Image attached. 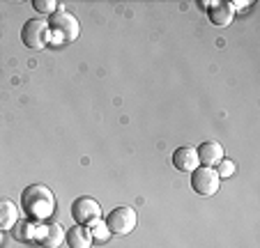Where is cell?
I'll use <instances>...</instances> for the list:
<instances>
[{"mask_svg": "<svg viewBox=\"0 0 260 248\" xmlns=\"http://www.w3.org/2000/svg\"><path fill=\"white\" fill-rule=\"evenodd\" d=\"M21 207L30 221H46L55 211V195L44 184H30L21 193Z\"/></svg>", "mask_w": 260, "mask_h": 248, "instance_id": "1", "label": "cell"}, {"mask_svg": "<svg viewBox=\"0 0 260 248\" xmlns=\"http://www.w3.org/2000/svg\"><path fill=\"white\" fill-rule=\"evenodd\" d=\"M49 30L58 44H69V42H74V39L79 37L81 25H79V19H76V16L64 12L62 5H58V12L51 14Z\"/></svg>", "mask_w": 260, "mask_h": 248, "instance_id": "2", "label": "cell"}, {"mask_svg": "<svg viewBox=\"0 0 260 248\" xmlns=\"http://www.w3.org/2000/svg\"><path fill=\"white\" fill-rule=\"evenodd\" d=\"M49 39H51L49 23L42 19H30V21H25L23 28H21V42L32 51L44 49V46L49 44Z\"/></svg>", "mask_w": 260, "mask_h": 248, "instance_id": "3", "label": "cell"}, {"mask_svg": "<svg viewBox=\"0 0 260 248\" xmlns=\"http://www.w3.org/2000/svg\"><path fill=\"white\" fill-rule=\"evenodd\" d=\"M104 223H106V228L111 234L122 237V234H129L134 228H136V211H134L132 207H115L113 211H108Z\"/></svg>", "mask_w": 260, "mask_h": 248, "instance_id": "4", "label": "cell"}, {"mask_svg": "<svg viewBox=\"0 0 260 248\" xmlns=\"http://www.w3.org/2000/svg\"><path fill=\"white\" fill-rule=\"evenodd\" d=\"M221 186V177L216 175L214 168L207 165H198L196 170L191 172V189L198 195H214Z\"/></svg>", "mask_w": 260, "mask_h": 248, "instance_id": "5", "label": "cell"}, {"mask_svg": "<svg viewBox=\"0 0 260 248\" xmlns=\"http://www.w3.org/2000/svg\"><path fill=\"white\" fill-rule=\"evenodd\" d=\"M72 216L74 221L79 225H88V223H94V221H99V216H102V207H99V202L94 198H88V195H83V198H76L72 204Z\"/></svg>", "mask_w": 260, "mask_h": 248, "instance_id": "6", "label": "cell"}, {"mask_svg": "<svg viewBox=\"0 0 260 248\" xmlns=\"http://www.w3.org/2000/svg\"><path fill=\"white\" fill-rule=\"evenodd\" d=\"M32 239L40 243V246H44V248H58L60 243H62V239H64V230H62V225H58V223L42 221L40 225H35Z\"/></svg>", "mask_w": 260, "mask_h": 248, "instance_id": "7", "label": "cell"}, {"mask_svg": "<svg viewBox=\"0 0 260 248\" xmlns=\"http://www.w3.org/2000/svg\"><path fill=\"white\" fill-rule=\"evenodd\" d=\"M198 154V161H201L203 165H207V168H214L216 163H221V161L226 159V152H223V145H221L219 140H205L198 145L196 150Z\"/></svg>", "mask_w": 260, "mask_h": 248, "instance_id": "8", "label": "cell"}, {"mask_svg": "<svg viewBox=\"0 0 260 248\" xmlns=\"http://www.w3.org/2000/svg\"><path fill=\"white\" fill-rule=\"evenodd\" d=\"M173 165L180 172H193L201 165V161H198V154L193 147H177L173 152Z\"/></svg>", "mask_w": 260, "mask_h": 248, "instance_id": "9", "label": "cell"}, {"mask_svg": "<svg viewBox=\"0 0 260 248\" xmlns=\"http://www.w3.org/2000/svg\"><path fill=\"white\" fill-rule=\"evenodd\" d=\"M207 16L214 25L219 28H228L233 23V16H235V10H233L231 3H212L210 10H207Z\"/></svg>", "mask_w": 260, "mask_h": 248, "instance_id": "10", "label": "cell"}, {"mask_svg": "<svg viewBox=\"0 0 260 248\" xmlns=\"http://www.w3.org/2000/svg\"><path fill=\"white\" fill-rule=\"evenodd\" d=\"M19 221V207L10 198H0V232L12 230Z\"/></svg>", "mask_w": 260, "mask_h": 248, "instance_id": "11", "label": "cell"}, {"mask_svg": "<svg viewBox=\"0 0 260 248\" xmlns=\"http://www.w3.org/2000/svg\"><path fill=\"white\" fill-rule=\"evenodd\" d=\"M64 239H67V243L72 248H90L92 246V234H90V230L85 228V225H74V228L64 234Z\"/></svg>", "mask_w": 260, "mask_h": 248, "instance_id": "12", "label": "cell"}, {"mask_svg": "<svg viewBox=\"0 0 260 248\" xmlns=\"http://www.w3.org/2000/svg\"><path fill=\"white\" fill-rule=\"evenodd\" d=\"M90 234H92V239H97V241H106V239L111 237L106 223H102V221H94L92 228H90Z\"/></svg>", "mask_w": 260, "mask_h": 248, "instance_id": "13", "label": "cell"}, {"mask_svg": "<svg viewBox=\"0 0 260 248\" xmlns=\"http://www.w3.org/2000/svg\"><path fill=\"white\" fill-rule=\"evenodd\" d=\"M219 168H216V175L219 177H233L235 175V163L233 161H228V159H223L221 163H216Z\"/></svg>", "mask_w": 260, "mask_h": 248, "instance_id": "14", "label": "cell"}, {"mask_svg": "<svg viewBox=\"0 0 260 248\" xmlns=\"http://www.w3.org/2000/svg\"><path fill=\"white\" fill-rule=\"evenodd\" d=\"M32 7L37 12H55L58 10V3L55 0H32Z\"/></svg>", "mask_w": 260, "mask_h": 248, "instance_id": "15", "label": "cell"}, {"mask_svg": "<svg viewBox=\"0 0 260 248\" xmlns=\"http://www.w3.org/2000/svg\"><path fill=\"white\" fill-rule=\"evenodd\" d=\"M0 243H3V232H0Z\"/></svg>", "mask_w": 260, "mask_h": 248, "instance_id": "16", "label": "cell"}]
</instances>
